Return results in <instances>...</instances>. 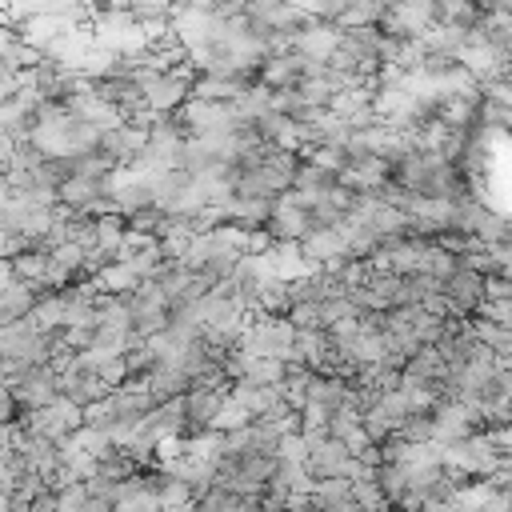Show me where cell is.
<instances>
[{
    "instance_id": "cell-3",
    "label": "cell",
    "mask_w": 512,
    "mask_h": 512,
    "mask_svg": "<svg viewBox=\"0 0 512 512\" xmlns=\"http://www.w3.org/2000/svg\"><path fill=\"white\" fill-rule=\"evenodd\" d=\"M440 296H444L448 316L468 320V316L480 308V300H484V276H480L476 268H468V264H456V268L440 280Z\"/></svg>"
},
{
    "instance_id": "cell-7",
    "label": "cell",
    "mask_w": 512,
    "mask_h": 512,
    "mask_svg": "<svg viewBox=\"0 0 512 512\" xmlns=\"http://www.w3.org/2000/svg\"><path fill=\"white\" fill-rule=\"evenodd\" d=\"M508 508H512V504H508V492H488L476 512H508Z\"/></svg>"
},
{
    "instance_id": "cell-5",
    "label": "cell",
    "mask_w": 512,
    "mask_h": 512,
    "mask_svg": "<svg viewBox=\"0 0 512 512\" xmlns=\"http://www.w3.org/2000/svg\"><path fill=\"white\" fill-rule=\"evenodd\" d=\"M40 292H44V288H36V284H28V280H16V276H12L8 284H0V324H12V320L32 316Z\"/></svg>"
},
{
    "instance_id": "cell-1",
    "label": "cell",
    "mask_w": 512,
    "mask_h": 512,
    "mask_svg": "<svg viewBox=\"0 0 512 512\" xmlns=\"http://www.w3.org/2000/svg\"><path fill=\"white\" fill-rule=\"evenodd\" d=\"M12 424H16L20 436H44V440L60 444V440H68V436L84 424V408H76L72 400L56 396V400H48V404H40V408L20 412Z\"/></svg>"
},
{
    "instance_id": "cell-2",
    "label": "cell",
    "mask_w": 512,
    "mask_h": 512,
    "mask_svg": "<svg viewBox=\"0 0 512 512\" xmlns=\"http://www.w3.org/2000/svg\"><path fill=\"white\" fill-rule=\"evenodd\" d=\"M4 388L12 392V400H16L20 412L40 408V404H48V400L60 396V368L56 364H32V368L4 372Z\"/></svg>"
},
{
    "instance_id": "cell-4",
    "label": "cell",
    "mask_w": 512,
    "mask_h": 512,
    "mask_svg": "<svg viewBox=\"0 0 512 512\" xmlns=\"http://www.w3.org/2000/svg\"><path fill=\"white\" fill-rule=\"evenodd\" d=\"M308 228H312V224H308V208L296 204L292 192H280V196L272 200L268 220H264V236H268L272 244H300Z\"/></svg>"
},
{
    "instance_id": "cell-6",
    "label": "cell",
    "mask_w": 512,
    "mask_h": 512,
    "mask_svg": "<svg viewBox=\"0 0 512 512\" xmlns=\"http://www.w3.org/2000/svg\"><path fill=\"white\" fill-rule=\"evenodd\" d=\"M488 324H500V328H512V300H480V308L472 312Z\"/></svg>"
}]
</instances>
